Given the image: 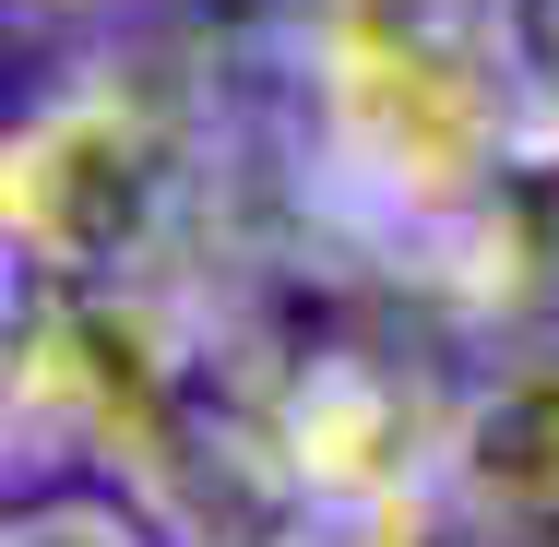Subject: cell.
Segmentation results:
<instances>
[{"label":"cell","mask_w":559,"mask_h":547,"mask_svg":"<svg viewBox=\"0 0 559 547\" xmlns=\"http://www.w3.org/2000/svg\"><path fill=\"white\" fill-rule=\"evenodd\" d=\"M274 167V119L250 131L215 48L119 24L72 60L0 155V238L24 286H131V274H238V203Z\"/></svg>","instance_id":"6da1fadb"},{"label":"cell","mask_w":559,"mask_h":547,"mask_svg":"<svg viewBox=\"0 0 559 547\" xmlns=\"http://www.w3.org/2000/svg\"><path fill=\"white\" fill-rule=\"evenodd\" d=\"M417 310L381 322H322V333H274L262 322V464L286 488V512H369V500H417L441 488V429H452V381Z\"/></svg>","instance_id":"7a4b0ae2"},{"label":"cell","mask_w":559,"mask_h":547,"mask_svg":"<svg viewBox=\"0 0 559 547\" xmlns=\"http://www.w3.org/2000/svg\"><path fill=\"white\" fill-rule=\"evenodd\" d=\"M441 500L476 547H559V333H500L452 381Z\"/></svg>","instance_id":"3957f363"},{"label":"cell","mask_w":559,"mask_h":547,"mask_svg":"<svg viewBox=\"0 0 559 547\" xmlns=\"http://www.w3.org/2000/svg\"><path fill=\"white\" fill-rule=\"evenodd\" d=\"M0 547H179L131 488H108V476H84V488H36L24 512H12V536Z\"/></svg>","instance_id":"277c9868"},{"label":"cell","mask_w":559,"mask_h":547,"mask_svg":"<svg viewBox=\"0 0 559 547\" xmlns=\"http://www.w3.org/2000/svg\"><path fill=\"white\" fill-rule=\"evenodd\" d=\"M512 60H524V119H536V179L559 167V0H500Z\"/></svg>","instance_id":"5b68a950"},{"label":"cell","mask_w":559,"mask_h":547,"mask_svg":"<svg viewBox=\"0 0 559 547\" xmlns=\"http://www.w3.org/2000/svg\"><path fill=\"white\" fill-rule=\"evenodd\" d=\"M24 24H143V12H167V0H12Z\"/></svg>","instance_id":"8992f818"}]
</instances>
